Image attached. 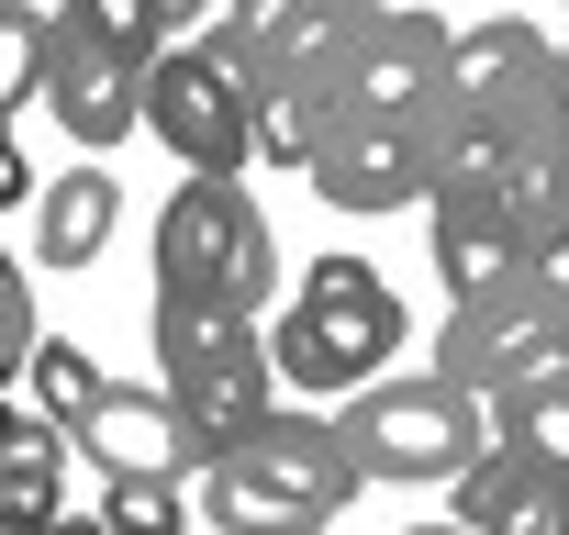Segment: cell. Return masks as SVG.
<instances>
[{"label":"cell","mask_w":569,"mask_h":535,"mask_svg":"<svg viewBox=\"0 0 569 535\" xmlns=\"http://www.w3.org/2000/svg\"><path fill=\"white\" fill-rule=\"evenodd\" d=\"M68 446H90V468H168V480L201 468V446H190V424L168 413V391H101V413H90Z\"/></svg>","instance_id":"14"},{"label":"cell","mask_w":569,"mask_h":535,"mask_svg":"<svg viewBox=\"0 0 569 535\" xmlns=\"http://www.w3.org/2000/svg\"><path fill=\"white\" fill-rule=\"evenodd\" d=\"M0 391H12V369H0Z\"/></svg>","instance_id":"30"},{"label":"cell","mask_w":569,"mask_h":535,"mask_svg":"<svg viewBox=\"0 0 569 535\" xmlns=\"http://www.w3.org/2000/svg\"><path fill=\"white\" fill-rule=\"evenodd\" d=\"M112 223H123V179H112L101 157H79L68 179L34 190V256H46V268H90V256L112 245Z\"/></svg>","instance_id":"15"},{"label":"cell","mask_w":569,"mask_h":535,"mask_svg":"<svg viewBox=\"0 0 569 535\" xmlns=\"http://www.w3.org/2000/svg\"><path fill=\"white\" fill-rule=\"evenodd\" d=\"M491 446H513V457H536V468H558V480H569V369H558V380L502 391V402H491Z\"/></svg>","instance_id":"16"},{"label":"cell","mask_w":569,"mask_h":535,"mask_svg":"<svg viewBox=\"0 0 569 535\" xmlns=\"http://www.w3.org/2000/svg\"><path fill=\"white\" fill-rule=\"evenodd\" d=\"M34 335H46V324H34V291H23V268L0 256V369H12V380H23V357H34Z\"/></svg>","instance_id":"21"},{"label":"cell","mask_w":569,"mask_h":535,"mask_svg":"<svg viewBox=\"0 0 569 535\" xmlns=\"http://www.w3.org/2000/svg\"><path fill=\"white\" fill-rule=\"evenodd\" d=\"M336 435H347V457H358V480H458L480 446H491V424H480V391H458V380H436V369H380V380H358L347 402H336Z\"/></svg>","instance_id":"7"},{"label":"cell","mask_w":569,"mask_h":535,"mask_svg":"<svg viewBox=\"0 0 569 535\" xmlns=\"http://www.w3.org/2000/svg\"><path fill=\"white\" fill-rule=\"evenodd\" d=\"M157 302H201V313H268L279 302V234L246 201V179H190L157 212Z\"/></svg>","instance_id":"5"},{"label":"cell","mask_w":569,"mask_h":535,"mask_svg":"<svg viewBox=\"0 0 569 535\" xmlns=\"http://www.w3.org/2000/svg\"><path fill=\"white\" fill-rule=\"evenodd\" d=\"M547 145H558V157H569V57H558V68H547Z\"/></svg>","instance_id":"25"},{"label":"cell","mask_w":569,"mask_h":535,"mask_svg":"<svg viewBox=\"0 0 569 535\" xmlns=\"http://www.w3.org/2000/svg\"><path fill=\"white\" fill-rule=\"evenodd\" d=\"M569 212V157H502V145H458L425 190V234H436V268L447 291H502L525 280V245L536 223Z\"/></svg>","instance_id":"2"},{"label":"cell","mask_w":569,"mask_h":535,"mask_svg":"<svg viewBox=\"0 0 569 535\" xmlns=\"http://www.w3.org/2000/svg\"><path fill=\"white\" fill-rule=\"evenodd\" d=\"M23 424H34V413H23V402H12V391H0V446H12V435H23Z\"/></svg>","instance_id":"28"},{"label":"cell","mask_w":569,"mask_h":535,"mask_svg":"<svg viewBox=\"0 0 569 535\" xmlns=\"http://www.w3.org/2000/svg\"><path fill=\"white\" fill-rule=\"evenodd\" d=\"M57 480H68V435L34 413L12 446H0V524H46L57 513Z\"/></svg>","instance_id":"18"},{"label":"cell","mask_w":569,"mask_h":535,"mask_svg":"<svg viewBox=\"0 0 569 535\" xmlns=\"http://www.w3.org/2000/svg\"><path fill=\"white\" fill-rule=\"evenodd\" d=\"M168 12H179V34H201V12H212V0H168Z\"/></svg>","instance_id":"29"},{"label":"cell","mask_w":569,"mask_h":535,"mask_svg":"<svg viewBox=\"0 0 569 535\" xmlns=\"http://www.w3.org/2000/svg\"><path fill=\"white\" fill-rule=\"evenodd\" d=\"M157 391H168V413L190 424L201 468H212L223 446H246V435L279 413V369H268V335H257V313L157 302Z\"/></svg>","instance_id":"4"},{"label":"cell","mask_w":569,"mask_h":535,"mask_svg":"<svg viewBox=\"0 0 569 535\" xmlns=\"http://www.w3.org/2000/svg\"><path fill=\"white\" fill-rule=\"evenodd\" d=\"M146 134L190 179H234L257 157V68H246L234 23H201V34L157 46V68H146Z\"/></svg>","instance_id":"6"},{"label":"cell","mask_w":569,"mask_h":535,"mask_svg":"<svg viewBox=\"0 0 569 535\" xmlns=\"http://www.w3.org/2000/svg\"><path fill=\"white\" fill-rule=\"evenodd\" d=\"M402 291L380 280L369 256H313L302 280H291V313L268 324V369H279V391H325V402H347L358 380H380L391 357H402Z\"/></svg>","instance_id":"3"},{"label":"cell","mask_w":569,"mask_h":535,"mask_svg":"<svg viewBox=\"0 0 569 535\" xmlns=\"http://www.w3.org/2000/svg\"><path fill=\"white\" fill-rule=\"evenodd\" d=\"M23 380H34V413H46L57 435H79V424L101 413V391H112V380H101V357H90V346H68V335H34Z\"/></svg>","instance_id":"17"},{"label":"cell","mask_w":569,"mask_h":535,"mask_svg":"<svg viewBox=\"0 0 569 535\" xmlns=\"http://www.w3.org/2000/svg\"><path fill=\"white\" fill-rule=\"evenodd\" d=\"M558 369H569V313H558L536 280L469 291V302L447 313V335H436V380H458V391H480V402H502V391H525V380H558Z\"/></svg>","instance_id":"10"},{"label":"cell","mask_w":569,"mask_h":535,"mask_svg":"<svg viewBox=\"0 0 569 535\" xmlns=\"http://www.w3.org/2000/svg\"><path fill=\"white\" fill-rule=\"evenodd\" d=\"M34 535H112V524H101V513H46Z\"/></svg>","instance_id":"27"},{"label":"cell","mask_w":569,"mask_h":535,"mask_svg":"<svg viewBox=\"0 0 569 535\" xmlns=\"http://www.w3.org/2000/svg\"><path fill=\"white\" fill-rule=\"evenodd\" d=\"M547 68H558V46L536 23H469L458 57H447V157L458 145L558 157L547 145Z\"/></svg>","instance_id":"9"},{"label":"cell","mask_w":569,"mask_h":535,"mask_svg":"<svg viewBox=\"0 0 569 535\" xmlns=\"http://www.w3.org/2000/svg\"><path fill=\"white\" fill-rule=\"evenodd\" d=\"M447 524H469V535H569V480L513 457V446H480L447 480Z\"/></svg>","instance_id":"13"},{"label":"cell","mask_w":569,"mask_h":535,"mask_svg":"<svg viewBox=\"0 0 569 535\" xmlns=\"http://www.w3.org/2000/svg\"><path fill=\"white\" fill-rule=\"evenodd\" d=\"M101 524L112 535H190V480H168V468H101Z\"/></svg>","instance_id":"19"},{"label":"cell","mask_w":569,"mask_h":535,"mask_svg":"<svg viewBox=\"0 0 569 535\" xmlns=\"http://www.w3.org/2000/svg\"><path fill=\"white\" fill-rule=\"evenodd\" d=\"M23 90H46V34L0 23V112H23Z\"/></svg>","instance_id":"22"},{"label":"cell","mask_w":569,"mask_h":535,"mask_svg":"<svg viewBox=\"0 0 569 535\" xmlns=\"http://www.w3.org/2000/svg\"><path fill=\"white\" fill-rule=\"evenodd\" d=\"M447 168V112L436 101H336L325 145L302 157V179L336 201V212H402L425 201Z\"/></svg>","instance_id":"8"},{"label":"cell","mask_w":569,"mask_h":535,"mask_svg":"<svg viewBox=\"0 0 569 535\" xmlns=\"http://www.w3.org/2000/svg\"><path fill=\"white\" fill-rule=\"evenodd\" d=\"M525 280H536V291L569 313V212H558V223H536V245H525Z\"/></svg>","instance_id":"23"},{"label":"cell","mask_w":569,"mask_h":535,"mask_svg":"<svg viewBox=\"0 0 569 535\" xmlns=\"http://www.w3.org/2000/svg\"><path fill=\"white\" fill-rule=\"evenodd\" d=\"M0 23H34V34H57V23H68V0H0Z\"/></svg>","instance_id":"26"},{"label":"cell","mask_w":569,"mask_h":535,"mask_svg":"<svg viewBox=\"0 0 569 535\" xmlns=\"http://www.w3.org/2000/svg\"><path fill=\"white\" fill-rule=\"evenodd\" d=\"M79 23H101L112 46H134V57H157V46H179V12L168 0H68Z\"/></svg>","instance_id":"20"},{"label":"cell","mask_w":569,"mask_h":535,"mask_svg":"<svg viewBox=\"0 0 569 535\" xmlns=\"http://www.w3.org/2000/svg\"><path fill=\"white\" fill-rule=\"evenodd\" d=\"M447 57H458V34L436 12H391V0H369L358 34H347V101H436L447 112Z\"/></svg>","instance_id":"12"},{"label":"cell","mask_w":569,"mask_h":535,"mask_svg":"<svg viewBox=\"0 0 569 535\" xmlns=\"http://www.w3.org/2000/svg\"><path fill=\"white\" fill-rule=\"evenodd\" d=\"M23 190H34V168H23V123H12V112H0V212H12Z\"/></svg>","instance_id":"24"},{"label":"cell","mask_w":569,"mask_h":535,"mask_svg":"<svg viewBox=\"0 0 569 535\" xmlns=\"http://www.w3.org/2000/svg\"><path fill=\"white\" fill-rule=\"evenodd\" d=\"M146 68H157V57L112 46V34L79 23V12L46 34V101H57V123L79 134V157H112L123 134H146Z\"/></svg>","instance_id":"11"},{"label":"cell","mask_w":569,"mask_h":535,"mask_svg":"<svg viewBox=\"0 0 569 535\" xmlns=\"http://www.w3.org/2000/svg\"><path fill=\"white\" fill-rule=\"evenodd\" d=\"M347 502H358V457H347L336 413H302L291 391H279V413L246 446H223L201 468V524L212 535H325Z\"/></svg>","instance_id":"1"}]
</instances>
